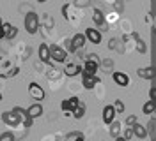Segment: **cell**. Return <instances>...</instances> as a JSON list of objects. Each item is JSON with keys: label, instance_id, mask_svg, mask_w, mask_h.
<instances>
[{"label": "cell", "instance_id": "f1b7e54d", "mask_svg": "<svg viewBox=\"0 0 156 141\" xmlns=\"http://www.w3.org/2000/svg\"><path fill=\"white\" fill-rule=\"evenodd\" d=\"M117 19H119V14H117V12H110L108 18H105V21H108V23H115Z\"/></svg>", "mask_w": 156, "mask_h": 141}, {"label": "cell", "instance_id": "9c48e42d", "mask_svg": "<svg viewBox=\"0 0 156 141\" xmlns=\"http://www.w3.org/2000/svg\"><path fill=\"white\" fill-rule=\"evenodd\" d=\"M98 69H99V62H96V60H85V64H83V67H82V72H80V74L96 76Z\"/></svg>", "mask_w": 156, "mask_h": 141}, {"label": "cell", "instance_id": "9a60e30c", "mask_svg": "<svg viewBox=\"0 0 156 141\" xmlns=\"http://www.w3.org/2000/svg\"><path fill=\"white\" fill-rule=\"evenodd\" d=\"M82 85H83V88H94L96 85H99V78L98 76H89V74H82Z\"/></svg>", "mask_w": 156, "mask_h": 141}, {"label": "cell", "instance_id": "484cf974", "mask_svg": "<svg viewBox=\"0 0 156 141\" xmlns=\"http://www.w3.org/2000/svg\"><path fill=\"white\" fill-rule=\"evenodd\" d=\"M0 141H16V138H14V134L9 131H5V132H2L0 134Z\"/></svg>", "mask_w": 156, "mask_h": 141}, {"label": "cell", "instance_id": "6da1fadb", "mask_svg": "<svg viewBox=\"0 0 156 141\" xmlns=\"http://www.w3.org/2000/svg\"><path fill=\"white\" fill-rule=\"evenodd\" d=\"M23 25H25V30H27L29 35L37 34V30H39V16H37V12H34V11L27 12V14H25V19H23Z\"/></svg>", "mask_w": 156, "mask_h": 141}, {"label": "cell", "instance_id": "52a82bcc", "mask_svg": "<svg viewBox=\"0 0 156 141\" xmlns=\"http://www.w3.org/2000/svg\"><path fill=\"white\" fill-rule=\"evenodd\" d=\"M92 19H94V23H96L98 27V30L103 34V32H107L108 28H107V21H105V12L101 9H94L92 11Z\"/></svg>", "mask_w": 156, "mask_h": 141}, {"label": "cell", "instance_id": "cb8c5ba5", "mask_svg": "<svg viewBox=\"0 0 156 141\" xmlns=\"http://www.w3.org/2000/svg\"><path fill=\"white\" fill-rule=\"evenodd\" d=\"M112 106H114V109H115V113H117V115H119V113H124V102H122L121 99H115Z\"/></svg>", "mask_w": 156, "mask_h": 141}, {"label": "cell", "instance_id": "4dcf8cb0", "mask_svg": "<svg viewBox=\"0 0 156 141\" xmlns=\"http://www.w3.org/2000/svg\"><path fill=\"white\" fill-rule=\"evenodd\" d=\"M149 99H151V101H154V99H156V88H154V85H153V86H151V90H149Z\"/></svg>", "mask_w": 156, "mask_h": 141}, {"label": "cell", "instance_id": "5b68a950", "mask_svg": "<svg viewBox=\"0 0 156 141\" xmlns=\"http://www.w3.org/2000/svg\"><path fill=\"white\" fill-rule=\"evenodd\" d=\"M14 74H18V67L12 65L9 60L2 58L0 60V76L2 78H7V76H14Z\"/></svg>", "mask_w": 156, "mask_h": 141}, {"label": "cell", "instance_id": "7a4b0ae2", "mask_svg": "<svg viewBox=\"0 0 156 141\" xmlns=\"http://www.w3.org/2000/svg\"><path fill=\"white\" fill-rule=\"evenodd\" d=\"M50 58H51V64H64L68 60V51L57 44L50 46Z\"/></svg>", "mask_w": 156, "mask_h": 141}, {"label": "cell", "instance_id": "4fadbf2b", "mask_svg": "<svg viewBox=\"0 0 156 141\" xmlns=\"http://www.w3.org/2000/svg\"><path fill=\"white\" fill-rule=\"evenodd\" d=\"M37 55H39V60L44 62V64H51V58H50V46L46 42H43L37 49Z\"/></svg>", "mask_w": 156, "mask_h": 141}, {"label": "cell", "instance_id": "d4e9b609", "mask_svg": "<svg viewBox=\"0 0 156 141\" xmlns=\"http://www.w3.org/2000/svg\"><path fill=\"white\" fill-rule=\"evenodd\" d=\"M80 138H83V134L80 131H75V132H69L68 136H66V141H76V139H80Z\"/></svg>", "mask_w": 156, "mask_h": 141}, {"label": "cell", "instance_id": "5bb4252c", "mask_svg": "<svg viewBox=\"0 0 156 141\" xmlns=\"http://www.w3.org/2000/svg\"><path fill=\"white\" fill-rule=\"evenodd\" d=\"M112 79H114L115 85H119V86H128V85H129V76L124 74V72H121V71L112 72Z\"/></svg>", "mask_w": 156, "mask_h": 141}, {"label": "cell", "instance_id": "44dd1931", "mask_svg": "<svg viewBox=\"0 0 156 141\" xmlns=\"http://www.w3.org/2000/svg\"><path fill=\"white\" fill-rule=\"evenodd\" d=\"M154 111H156V102L149 99V101L142 106V113H144V115H153Z\"/></svg>", "mask_w": 156, "mask_h": 141}, {"label": "cell", "instance_id": "ffe728a7", "mask_svg": "<svg viewBox=\"0 0 156 141\" xmlns=\"http://www.w3.org/2000/svg\"><path fill=\"white\" fill-rule=\"evenodd\" d=\"M131 131H133V136H135V138H138V139H144V138L147 136L146 127H144V125H140L138 122H136L135 125L131 127Z\"/></svg>", "mask_w": 156, "mask_h": 141}, {"label": "cell", "instance_id": "d590c367", "mask_svg": "<svg viewBox=\"0 0 156 141\" xmlns=\"http://www.w3.org/2000/svg\"><path fill=\"white\" fill-rule=\"evenodd\" d=\"M0 101H2V94H0Z\"/></svg>", "mask_w": 156, "mask_h": 141}, {"label": "cell", "instance_id": "3957f363", "mask_svg": "<svg viewBox=\"0 0 156 141\" xmlns=\"http://www.w3.org/2000/svg\"><path fill=\"white\" fill-rule=\"evenodd\" d=\"M29 95L36 101V102H41V101H44L46 99V92L43 90V86L36 81H30L29 83Z\"/></svg>", "mask_w": 156, "mask_h": 141}, {"label": "cell", "instance_id": "8992f818", "mask_svg": "<svg viewBox=\"0 0 156 141\" xmlns=\"http://www.w3.org/2000/svg\"><path fill=\"white\" fill-rule=\"evenodd\" d=\"M83 46H85V35L83 34H75L73 39L68 42V51L75 53L76 49H80V48H83Z\"/></svg>", "mask_w": 156, "mask_h": 141}, {"label": "cell", "instance_id": "ba28073f", "mask_svg": "<svg viewBox=\"0 0 156 141\" xmlns=\"http://www.w3.org/2000/svg\"><path fill=\"white\" fill-rule=\"evenodd\" d=\"M12 111L14 113H18V116H20V120H21V125L25 127V129H29V127H32V118H30L29 115H27V109H23V108H20V106H14L12 108Z\"/></svg>", "mask_w": 156, "mask_h": 141}, {"label": "cell", "instance_id": "e575fe53", "mask_svg": "<svg viewBox=\"0 0 156 141\" xmlns=\"http://www.w3.org/2000/svg\"><path fill=\"white\" fill-rule=\"evenodd\" d=\"M76 141H85V139H83V138H80V139H76Z\"/></svg>", "mask_w": 156, "mask_h": 141}, {"label": "cell", "instance_id": "603a6c76", "mask_svg": "<svg viewBox=\"0 0 156 141\" xmlns=\"http://www.w3.org/2000/svg\"><path fill=\"white\" fill-rule=\"evenodd\" d=\"M73 116H75V118H76V120H80V118H83V115H85V104H78L76 108H75V109H73Z\"/></svg>", "mask_w": 156, "mask_h": 141}, {"label": "cell", "instance_id": "30bf717a", "mask_svg": "<svg viewBox=\"0 0 156 141\" xmlns=\"http://www.w3.org/2000/svg\"><path fill=\"white\" fill-rule=\"evenodd\" d=\"M78 104H80V99H78V97H69V99H64V101L60 102V109L66 113V115H69Z\"/></svg>", "mask_w": 156, "mask_h": 141}, {"label": "cell", "instance_id": "836d02e7", "mask_svg": "<svg viewBox=\"0 0 156 141\" xmlns=\"http://www.w3.org/2000/svg\"><path fill=\"white\" fill-rule=\"evenodd\" d=\"M39 4H44V2H48V0H37Z\"/></svg>", "mask_w": 156, "mask_h": 141}, {"label": "cell", "instance_id": "2e32d148", "mask_svg": "<svg viewBox=\"0 0 156 141\" xmlns=\"http://www.w3.org/2000/svg\"><path fill=\"white\" fill-rule=\"evenodd\" d=\"M2 30H4V39H14L18 35V28L11 23H2Z\"/></svg>", "mask_w": 156, "mask_h": 141}, {"label": "cell", "instance_id": "4316f807", "mask_svg": "<svg viewBox=\"0 0 156 141\" xmlns=\"http://www.w3.org/2000/svg\"><path fill=\"white\" fill-rule=\"evenodd\" d=\"M122 138H124L126 141H129L131 138H133V131H131V127H126V129H124V132H122Z\"/></svg>", "mask_w": 156, "mask_h": 141}, {"label": "cell", "instance_id": "ac0fdd59", "mask_svg": "<svg viewBox=\"0 0 156 141\" xmlns=\"http://www.w3.org/2000/svg\"><path fill=\"white\" fill-rule=\"evenodd\" d=\"M62 71H64V74L66 76L73 78V76H78L80 72H82V65H78V64H75V62H73V64H66Z\"/></svg>", "mask_w": 156, "mask_h": 141}, {"label": "cell", "instance_id": "8fae6325", "mask_svg": "<svg viewBox=\"0 0 156 141\" xmlns=\"http://www.w3.org/2000/svg\"><path fill=\"white\" fill-rule=\"evenodd\" d=\"M83 35H85V39H87L89 42H92V44H99L101 39H103V34H101L98 28H87Z\"/></svg>", "mask_w": 156, "mask_h": 141}, {"label": "cell", "instance_id": "8d00e7d4", "mask_svg": "<svg viewBox=\"0 0 156 141\" xmlns=\"http://www.w3.org/2000/svg\"><path fill=\"white\" fill-rule=\"evenodd\" d=\"M0 23H2V21H0Z\"/></svg>", "mask_w": 156, "mask_h": 141}, {"label": "cell", "instance_id": "f546056e", "mask_svg": "<svg viewBox=\"0 0 156 141\" xmlns=\"http://www.w3.org/2000/svg\"><path fill=\"white\" fill-rule=\"evenodd\" d=\"M75 5L76 7H87V5H90V0H75Z\"/></svg>", "mask_w": 156, "mask_h": 141}, {"label": "cell", "instance_id": "d6a6232c", "mask_svg": "<svg viewBox=\"0 0 156 141\" xmlns=\"http://www.w3.org/2000/svg\"><path fill=\"white\" fill-rule=\"evenodd\" d=\"M0 39H4V30H2V23H0Z\"/></svg>", "mask_w": 156, "mask_h": 141}, {"label": "cell", "instance_id": "83f0119b", "mask_svg": "<svg viewBox=\"0 0 156 141\" xmlns=\"http://www.w3.org/2000/svg\"><path fill=\"white\" fill-rule=\"evenodd\" d=\"M124 123H126V127H133V125L136 123V116H135V115H129Z\"/></svg>", "mask_w": 156, "mask_h": 141}, {"label": "cell", "instance_id": "1f68e13d", "mask_svg": "<svg viewBox=\"0 0 156 141\" xmlns=\"http://www.w3.org/2000/svg\"><path fill=\"white\" fill-rule=\"evenodd\" d=\"M114 141H126L122 136H117V138H114Z\"/></svg>", "mask_w": 156, "mask_h": 141}, {"label": "cell", "instance_id": "7402d4cb", "mask_svg": "<svg viewBox=\"0 0 156 141\" xmlns=\"http://www.w3.org/2000/svg\"><path fill=\"white\" fill-rule=\"evenodd\" d=\"M121 123L117 122V120H114V122L110 123V136L112 138H117V136H121Z\"/></svg>", "mask_w": 156, "mask_h": 141}, {"label": "cell", "instance_id": "d6986e66", "mask_svg": "<svg viewBox=\"0 0 156 141\" xmlns=\"http://www.w3.org/2000/svg\"><path fill=\"white\" fill-rule=\"evenodd\" d=\"M27 115H29L32 120H36V118H39L41 115H43V106L39 102L32 104V106H29V109H27Z\"/></svg>", "mask_w": 156, "mask_h": 141}, {"label": "cell", "instance_id": "e0dca14e", "mask_svg": "<svg viewBox=\"0 0 156 141\" xmlns=\"http://www.w3.org/2000/svg\"><path fill=\"white\" fill-rule=\"evenodd\" d=\"M136 76L138 78H142V79H149V81H153L154 79V67H140L138 71H136Z\"/></svg>", "mask_w": 156, "mask_h": 141}, {"label": "cell", "instance_id": "7c38bea8", "mask_svg": "<svg viewBox=\"0 0 156 141\" xmlns=\"http://www.w3.org/2000/svg\"><path fill=\"white\" fill-rule=\"evenodd\" d=\"M115 116H117V113L115 109H114V106L112 104H108V106H105L103 108V122L107 123V125H110V123L115 120Z\"/></svg>", "mask_w": 156, "mask_h": 141}, {"label": "cell", "instance_id": "277c9868", "mask_svg": "<svg viewBox=\"0 0 156 141\" xmlns=\"http://www.w3.org/2000/svg\"><path fill=\"white\" fill-rule=\"evenodd\" d=\"M2 122L5 123V125H9V127H18V125H21V120H20L18 113H14L12 109H7V111L2 113Z\"/></svg>", "mask_w": 156, "mask_h": 141}]
</instances>
